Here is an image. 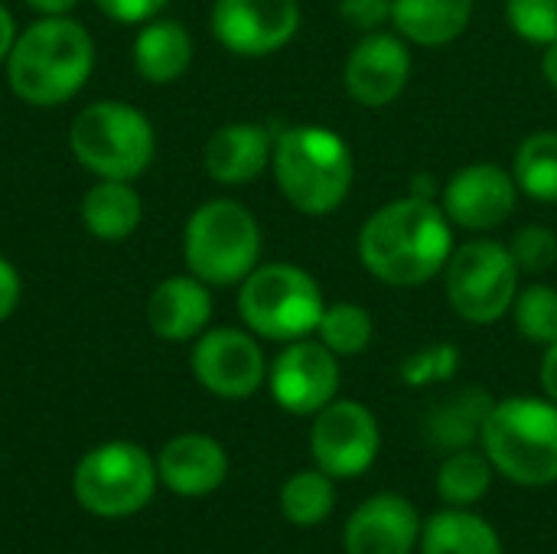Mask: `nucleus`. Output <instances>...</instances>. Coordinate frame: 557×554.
Wrapping results in <instances>:
<instances>
[{
	"label": "nucleus",
	"mask_w": 557,
	"mask_h": 554,
	"mask_svg": "<svg viewBox=\"0 0 557 554\" xmlns=\"http://www.w3.org/2000/svg\"><path fill=\"white\" fill-rule=\"evenodd\" d=\"M450 255L454 225L441 202L424 196L385 202L359 229V261L388 287H418L437 278Z\"/></svg>",
	"instance_id": "f257e3e1"
},
{
	"label": "nucleus",
	"mask_w": 557,
	"mask_h": 554,
	"mask_svg": "<svg viewBox=\"0 0 557 554\" xmlns=\"http://www.w3.org/2000/svg\"><path fill=\"white\" fill-rule=\"evenodd\" d=\"M95 69V39L72 16H42L23 33L7 56L10 91L33 104L52 108L75 98Z\"/></svg>",
	"instance_id": "f03ea898"
},
{
	"label": "nucleus",
	"mask_w": 557,
	"mask_h": 554,
	"mask_svg": "<svg viewBox=\"0 0 557 554\" xmlns=\"http://www.w3.org/2000/svg\"><path fill=\"white\" fill-rule=\"evenodd\" d=\"M274 183L284 199L304 216L336 212L356 176L352 147L323 124H297L274 137Z\"/></svg>",
	"instance_id": "7ed1b4c3"
},
{
	"label": "nucleus",
	"mask_w": 557,
	"mask_h": 554,
	"mask_svg": "<svg viewBox=\"0 0 557 554\" xmlns=\"http://www.w3.org/2000/svg\"><path fill=\"white\" fill-rule=\"evenodd\" d=\"M483 451L493 470L519 487L557 483V405L529 395L496 402L483 428Z\"/></svg>",
	"instance_id": "20e7f679"
},
{
	"label": "nucleus",
	"mask_w": 557,
	"mask_h": 554,
	"mask_svg": "<svg viewBox=\"0 0 557 554\" xmlns=\"http://www.w3.org/2000/svg\"><path fill=\"white\" fill-rule=\"evenodd\" d=\"M72 157L98 180H137L157 153V134L127 101H95L69 127Z\"/></svg>",
	"instance_id": "39448f33"
},
{
	"label": "nucleus",
	"mask_w": 557,
	"mask_h": 554,
	"mask_svg": "<svg viewBox=\"0 0 557 554\" xmlns=\"http://www.w3.org/2000/svg\"><path fill=\"white\" fill-rule=\"evenodd\" d=\"M183 258L189 274L209 287L242 284L261 258L258 219L235 199L202 202L186 222Z\"/></svg>",
	"instance_id": "423d86ee"
},
{
	"label": "nucleus",
	"mask_w": 557,
	"mask_h": 554,
	"mask_svg": "<svg viewBox=\"0 0 557 554\" xmlns=\"http://www.w3.org/2000/svg\"><path fill=\"white\" fill-rule=\"evenodd\" d=\"M326 310L317 278L297 264H258L238 291V313L245 327L271 343H294L317 333Z\"/></svg>",
	"instance_id": "0eeeda50"
},
{
	"label": "nucleus",
	"mask_w": 557,
	"mask_h": 554,
	"mask_svg": "<svg viewBox=\"0 0 557 554\" xmlns=\"http://www.w3.org/2000/svg\"><path fill=\"white\" fill-rule=\"evenodd\" d=\"M447 300L457 317L476 327L499 323L519 294V264L509 245L493 238H473L454 248L447 268Z\"/></svg>",
	"instance_id": "6e6552de"
},
{
	"label": "nucleus",
	"mask_w": 557,
	"mask_h": 554,
	"mask_svg": "<svg viewBox=\"0 0 557 554\" xmlns=\"http://www.w3.org/2000/svg\"><path fill=\"white\" fill-rule=\"evenodd\" d=\"M157 467L150 454L127 441L95 447L75 467V500L101 519H124L140 513L157 490Z\"/></svg>",
	"instance_id": "1a4fd4ad"
},
{
	"label": "nucleus",
	"mask_w": 557,
	"mask_h": 554,
	"mask_svg": "<svg viewBox=\"0 0 557 554\" xmlns=\"http://www.w3.org/2000/svg\"><path fill=\"white\" fill-rule=\"evenodd\" d=\"M382 447L379 421L362 402H330L313 415L310 431V451L317 467L333 480H352L362 477Z\"/></svg>",
	"instance_id": "9d476101"
},
{
	"label": "nucleus",
	"mask_w": 557,
	"mask_h": 554,
	"mask_svg": "<svg viewBox=\"0 0 557 554\" xmlns=\"http://www.w3.org/2000/svg\"><path fill=\"white\" fill-rule=\"evenodd\" d=\"M212 36L235 56L261 59L284 49L300 29L297 0H215Z\"/></svg>",
	"instance_id": "9b49d317"
},
{
	"label": "nucleus",
	"mask_w": 557,
	"mask_h": 554,
	"mask_svg": "<svg viewBox=\"0 0 557 554\" xmlns=\"http://www.w3.org/2000/svg\"><path fill=\"white\" fill-rule=\"evenodd\" d=\"M193 376L206 392L238 402L261 389L268 366H264V353L251 333L219 327V330L196 336Z\"/></svg>",
	"instance_id": "f8f14e48"
},
{
	"label": "nucleus",
	"mask_w": 557,
	"mask_h": 554,
	"mask_svg": "<svg viewBox=\"0 0 557 554\" xmlns=\"http://www.w3.org/2000/svg\"><path fill=\"white\" fill-rule=\"evenodd\" d=\"M519 202V186L512 170L499 163H470L460 167L441 189V209L450 225L467 232H490L503 225Z\"/></svg>",
	"instance_id": "ddd939ff"
},
{
	"label": "nucleus",
	"mask_w": 557,
	"mask_h": 554,
	"mask_svg": "<svg viewBox=\"0 0 557 554\" xmlns=\"http://www.w3.org/2000/svg\"><path fill=\"white\" fill-rule=\"evenodd\" d=\"M339 392V356L320 340H294L271 366V395L290 415H317Z\"/></svg>",
	"instance_id": "4468645a"
},
{
	"label": "nucleus",
	"mask_w": 557,
	"mask_h": 554,
	"mask_svg": "<svg viewBox=\"0 0 557 554\" xmlns=\"http://www.w3.org/2000/svg\"><path fill=\"white\" fill-rule=\"evenodd\" d=\"M411 75V52L408 42L395 33H366L343 69V85L349 98L362 108H385L392 104Z\"/></svg>",
	"instance_id": "2eb2a0df"
},
{
	"label": "nucleus",
	"mask_w": 557,
	"mask_h": 554,
	"mask_svg": "<svg viewBox=\"0 0 557 554\" xmlns=\"http://www.w3.org/2000/svg\"><path fill=\"white\" fill-rule=\"evenodd\" d=\"M421 516L398 493L366 500L346 522V554H411L421 542Z\"/></svg>",
	"instance_id": "dca6fc26"
},
{
	"label": "nucleus",
	"mask_w": 557,
	"mask_h": 554,
	"mask_svg": "<svg viewBox=\"0 0 557 554\" xmlns=\"http://www.w3.org/2000/svg\"><path fill=\"white\" fill-rule=\"evenodd\" d=\"M274 137L268 127L251 121H235L219 127L202 150L206 173L222 186H245L271 167Z\"/></svg>",
	"instance_id": "f3484780"
},
{
	"label": "nucleus",
	"mask_w": 557,
	"mask_h": 554,
	"mask_svg": "<svg viewBox=\"0 0 557 554\" xmlns=\"http://www.w3.org/2000/svg\"><path fill=\"white\" fill-rule=\"evenodd\" d=\"M212 320V294L196 274L160 281L147 300V323L166 343H186L206 333Z\"/></svg>",
	"instance_id": "a211bd4d"
},
{
	"label": "nucleus",
	"mask_w": 557,
	"mask_h": 554,
	"mask_svg": "<svg viewBox=\"0 0 557 554\" xmlns=\"http://www.w3.org/2000/svg\"><path fill=\"white\" fill-rule=\"evenodd\" d=\"M157 473L166 490L176 496H209L225 483L228 473V457L219 441L206 434H180L173 438L157 460Z\"/></svg>",
	"instance_id": "6ab92c4d"
},
{
	"label": "nucleus",
	"mask_w": 557,
	"mask_h": 554,
	"mask_svg": "<svg viewBox=\"0 0 557 554\" xmlns=\"http://www.w3.org/2000/svg\"><path fill=\"white\" fill-rule=\"evenodd\" d=\"M473 20V0H395L392 26L405 42L447 46L467 33Z\"/></svg>",
	"instance_id": "aec40b11"
},
{
	"label": "nucleus",
	"mask_w": 557,
	"mask_h": 554,
	"mask_svg": "<svg viewBox=\"0 0 557 554\" xmlns=\"http://www.w3.org/2000/svg\"><path fill=\"white\" fill-rule=\"evenodd\" d=\"M193 62V36L180 20H147L134 39V65L153 85L176 82Z\"/></svg>",
	"instance_id": "412c9836"
},
{
	"label": "nucleus",
	"mask_w": 557,
	"mask_h": 554,
	"mask_svg": "<svg viewBox=\"0 0 557 554\" xmlns=\"http://www.w3.org/2000/svg\"><path fill=\"white\" fill-rule=\"evenodd\" d=\"M144 202L127 180H98L82 199V222L98 242H124L137 232Z\"/></svg>",
	"instance_id": "4be33fe9"
},
{
	"label": "nucleus",
	"mask_w": 557,
	"mask_h": 554,
	"mask_svg": "<svg viewBox=\"0 0 557 554\" xmlns=\"http://www.w3.org/2000/svg\"><path fill=\"white\" fill-rule=\"evenodd\" d=\"M421 554H503V542L486 519L450 506L421 529Z\"/></svg>",
	"instance_id": "5701e85b"
},
{
	"label": "nucleus",
	"mask_w": 557,
	"mask_h": 554,
	"mask_svg": "<svg viewBox=\"0 0 557 554\" xmlns=\"http://www.w3.org/2000/svg\"><path fill=\"white\" fill-rule=\"evenodd\" d=\"M493 398L486 389H463L454 398L441 402L428 418V438L447 451H467L476 438L483 441V428L493 411Z\"/></svg>",
	"instance_id": "b1692460"
},
{
	"label": "nucleus",
	"mask_w": 557,
	"mask_h": 554,
	"mask_svg": "<svg viewBox=\"0 0 557 554\" xmlns=\"http://www.w3.org/2000/svg\"><path fill=\"white\" fill-rule=\"evenodd\" d=\"M512 176L529 199L557 202V131H535L519 144Z\"/></svg>",
	"instance_id": "393cba45"
},
{
	"label": "nucleus",
	"mask_w": 557,
	"mask_h": 554,
	"mask_svg": "<svg viewBox=\"0 0 557 554\" xmlns=\"http://www.w3.org/2000/svg\"><path fill=\"white\" fill-rule=\"evenodd\" d=\"M333 506H336L333 477H326L323 470L294 473L281 490V513L287 522H294L300 529H310V526H320L323 519H330Z\"/></svg>",
	"instance_id": "a878e982"
},
{
	"label": "nucleus",
	"mask_w": 557,
	"mask_h": 554,
	"mask_svg": "<svg viewBox=\"0 0 557 554\" xmlns=\"http://www.w3.org/2000/svg\"><path fill=\"white\" fill-rule=\"evenodd\" d=\"M493 487V464L486 454L476 451H454L441 473H437V493L450 506H473L480 503Z\"/></svg>",
	"instance_id": "bb28decb"
},
{
	"label": "nucleus",
	"mask_w": 557,
	"mask_h": 554,
	"mask_svg": "<svg viewBox=\"0 0 557 554\" xmlns=\"http://www.w3.org/2000/svg\"><path fill=\"white\" fill-rule=\"evenodd\" d=\"M317 336L336 356H359L372 346L375 323L366 307L343 300V304H330L323 310V317L317 323Z\"/></svg>",
	"instance_id": "cd10ccee"
},
{
	"label": "nucleus",
	"mask_w": 557,
	"mask_h": 554,
	"mask_svg": "<svg viewBox=\"0 0 557 554\" xmlns=\"http://www.w3.org/2000/svg\"><path fill=\"white\" fill-rule=\"evenodd\" d=\"M516 330L539 346H552L557 340V287L529 284L512 300Z\"/></svg>",
	"instance_id": "c85d7f7f"
},
{
	"label": "nucleus",
	"mask_w": 557,
	"mask_h": 554,
	"mask_svg": "<svg viewBox=\"0 0 557 554\" xmlns=\"http://www.w3.org/2000/svg\"><path fill=\"white\" fill-rule=\"evenodd\" d=\"M506 20L525 42L548 46L557 39V0H506Z\"/></svg>",
	"instance_id": "c756f323"
},
{
	"label": "nucleus",
	"mask_w": 557,
	"mask_h": 554,
	"mask_svg": "<svg viewBox=\"0 0 557 554\" xmlns=\"http://www.w3.org/2000/svg\"><path fill=\"white\" fill-rule=\"evenodd\" d=\"M460 366V349L450 346V343H434V346H424L418 353H411L405 362H401V379L414 389L421 385H431V382H447Z\"/></svg>",
	"instance_id": "7c9ffc66"
},
{
	"label": "nucleus",
	"mask_w": 557,
	"mask_h": 554,
	"mask_svg": "<svg viewBox=\"0 0 557 554\" xmlns=\"http://www.w3.org/2000/svg\"><path fill=\"white\" fill-rule=\"evenodd\" d=\"M509 251L522 274H545L557 264V235L548 225H525L509 242Z\"/></svg>",
	"instance_id": "2f4dec72"
},
{
	"label": "nucleus",
	"mask_w": 557,
	"mask_h": 554,
	"mask_svg": "<svg viewBox=\"0 0 557 554\" xmlns=\"http://www.w3.org/2000/svg\"><path fill=\"white\" fill-rule=\"evenodd\" d=\"M392 7L395 0H339V16L366 36L392 23Z\"/></svg>",
	"instance_id": "473e14b6"
},
{
	"label": "nucleus",
	"mask_w": 557,
	"mask_h": 554,
	"mask_svg": "<svg viewBox=\"0 0 557 554\" xmlns=\"http://www.w3.org/2000/svg\"><path fill=\"white\" fill-rule=\"evenodd\" d=\"M170 0H95V7L111 16L114 23H147L153 20Z\"/></svg>",
	"instance_id": "72a5a7b5"
},
{
	"label": "nucleus",
	"mask_w": 557,
	"mask_h": 554,
	"mask_svg": "<svg viewBox=\"0 0 557 554\" xmlns=\"http://www.w3.org/2000/svg\"><path fill=\"white\" fill-rule=\"evenodd\" d=\"M20 297H23V281H20V274H16V268H13L7 258H0V323L13 317Z\"/></svg>",
	"instance_id": "f704fd0d"
},
{
	"label": "nucleus",
	"mask_w": 557,
	"mask_h": 554,
	"mask_svg": "<svg viewBox=\"0 0 557 554\" xmlns=\"http://www.w3.org/2000/svg\"><path fill=\"white\" fill-rule=\"evenodd\" d=\"M542 389H545V395L557 405V340L552 346H545V359H542Z\"/></svg>",
	"instance_id": "c9c22d12"
},
{
	"label": "nucleus",
	"mask_w": 557,
	"mask_h": 554,
	"mask_svg": "<svg viewBox=\"0 0 557 554\" xmlns=\"http://www.w3.org/2000/svg\"><path fill=\"white\" fill-rule=\"evenodd\" d=\"M13 42H16V23H13V13L0 3V65L7 62Z\"/></svg>",
	"instance_id": "e433bc0d"
},
{
	"label": "nucleus",
	"mask_w": 557,
	"mask_h": 554,
	"mask_svg": "<svg viewBox=\"0 0 557 554\" xmlns=\"http://www.w3.org/2000/svg\"><path fill=\"white\" fill-rule=\"evenodd\" d=\"M78 0H26L29 10H36L39 16H69L75 10Z\"/></svg>",
	"instance_id": "4c0bfd02"
},
{
	"label": "nucleus",
	"mask_w": 557,
	"mask_h": 554,
	"mask_svg": "<svg viewBox=\"0 0 557 554\" xmlns=\"http://www.w3.org/2000/svg\"><path fill=\"white\" fill-rule=\"evenodd\" d=\"M542 75H545V82H548V85L557 91V39L545 46V56H542Z\"/></svg>",
	"instance_id": "58836bf2"
}]
</instances>
